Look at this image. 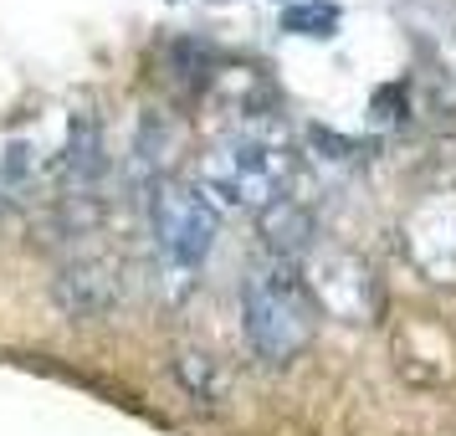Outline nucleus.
<instances>
[{
    "instance_id": "4",
    "label": "nucleus",
    "mask_w": 456,
    "mask_h": 436,
    "mask_svg": "<svg viewBox=\"0 0 456 436\" xmlns=\"http://www.w3.org/2000/svg\"><path fill=\"white\" fill-rule=\"evenodd\" d=\"M262 236H267V247H277L282 257H297V251L313 242V216L297 201L288 195H277L262 206Z\"/></svg>"
},
{
    "instance_id": "7",
    "label": "nucleus",
    "mask_w": 456,
    "mask_h": 436,
    "mask_svg": "<svg viewBox=\"0 0 456 436\" xmlns=\"http://www.w3.org/2000/svg\"><path fill=\"white\" fill-rule=\"evenodd\" d=\"M400 98H405V87H379V93H374V113H379V119H400V113H395Z\"/></svg>"
},
{
    "instance_id": "2",
    "label": "nucleus",
    "mask_w": 456,
    "mask_h": 436,
    "mask_svg": "<svg viewBox=\"0 0 456 436\" xmlns=\"http://www.w3.org/2000/svg\"><path fill=\"white\" fill-rule=\"evenodd\" d=\"M154 226H159V242L165 251L180 262V267H200L216 247V206H210L200 190L185 185H165L159 190V206H154Z\"/></svg>"
},
{
    "instance_id": "6",
    "label": "nucleus",
    "mask_w": 456,
    "mask_h": 436,
    "mask_svg": "<svg viewBox=\"0 0 456 436\" xmlns=\"http://www.w3.org/2000/svg\"><path fill=\"white\" fill-rule=\"evenodd\" d=\"M103 169V139H98V119L77 113L72 119V139H67V175L72 180H93Z\"/></svg>"
},
{
    "instance_id": "3",
    "label": "nucleus",
    "mask_w": 456,
    "mask_h": 436,
    "mask_svg": "<svg viewBox=\"0 0 456 436\" xmlns=\"http://www.w3.org/2000/svg\"><path fill=\"white\" fill-rule=\"evenodd\" d=\"M210 185L221 190L226 201H267L272 195V149L251 144V139L221 149L216 165H210Z\"/></svg>"
},
{
    "instance_id": "1",
    "label": "nucleus",
    "mask_w": 456,
    "mask_h": 436,
    "mask_svg": "<svg viewBox=\"0 0 456 436\" xmlns=\"http://www.w3.org/2000/svg\"><path fill=\"white\" fill-rule=\"evenodd\" d=\"M241 318H247L251 350L262 354L267 365H288L292 354H303L308 339H313L308 303L297 298V288H292L282 272H256V277H251Z\"/></svg>"
},
{
    "instance_id": "5",
    "label": "nucleus",
    "mask_w": 456,
    "mask_h": 436,
    "mask_svg": "<svg viewBox=\"0 0 456 436\" xmlns=\"http://www.w3.org/2000/svg\"><path fill=\"white\" fill-rule=\"evenodd\" d=\"M338 26H344V11H338L333 0H297V5L282 11V31H288V37L329 42V37H338Z\"/></svg>"
}]
</instances>
